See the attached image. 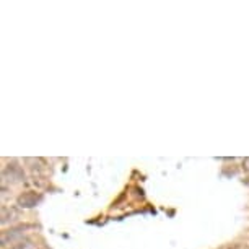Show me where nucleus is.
<instances>
[{"label":"nucleus","mask_w":249,"mask_h":249,"mask_svg":"<svg viewBox=\"0 0 249 249\" xmlns=\"http://www.w3.org/2000/svg\"><path fill=\"white\" fill-rule=\"evenodd\" d=\"M39 194L37 192H33V191H28V192H23L17 197V204L21 207V209H33L36 207V204L39 202Z\"/></svg>","instance_id":"f257e3e1"},{"label":"nucleus","mask_w":249,"mask_h":249,"mask_svg":"<svg viewBox=\"0 0 249 249\" xmlns=\"http://www.w3.org/2000/svg\"><path fill=\"white\" fill-rule=\"evenodd\" d=\"M28 227H20V228H13V230H8V231H2V246H8V244H13L18 239H21L25 236V230Z\"/></svg>","instance_id":"f03ea898"},{"label":"nucleus","mask_w":249,"mask_h":249,"mask_svg":"<svg viewBox=\"0 0 249 249\" xmlns=\"http://www.w3.org/2000/svg\"><path fill=\"white\" fill-rule=\"evenodd\" d=\"M18 218H20V212H18L15 207H7V205L2 207V210H0V223H2L3 227L8 223L17 222Z\"/></svg>","instance_id":"7ed1b4c3"},{"label":"nucleus","mask_w":249,"mask_h":249,"mask_svg":"<svg viewBox=\"0 0 249 249\" xmlns=\"http://www.w3.org/2000/svg\"><path fill=\"white\" fill-rule=\"evenodd\" d=\"M2 178H3V181H13V182L23 181V171L17 164H8L2 173Z\"/></svg>","instance_id":"20e7f679"},{"label":"nucleus","mask_w":249,"mask_h":249,"mask_svg":"<svg viewBox=\"0 0 249 249\" xmlns=\"http://www.w3.org/2000/svg\"><path fill=\"white\" fill-rule=\"evenodd\" d=\"M230 249H249V244L238 243V244H233V246H230Z\"/></svg>","instance_id":"39448f33"},{"label":"nucleus","mask_w":249,"mask_h":249,"mask_svg":"<svg viewBox=\"0 0 249 249\" xmlns=\"http://www.w3.org/2000/svg\"><path fill=\"white\" fill-rule=\"evenodd\" d=\"M243 170L249 173V157L243 160Z\"/></svg>","instance_id":"423d86ee"}]
</instances>
